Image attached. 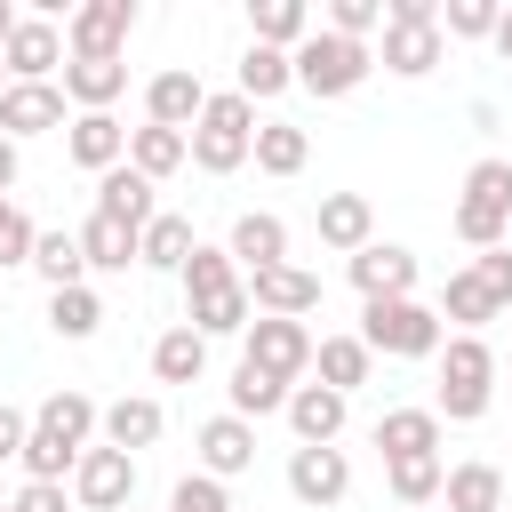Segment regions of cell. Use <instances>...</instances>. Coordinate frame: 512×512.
<instances>
[{"label": "cell", "instance_id": "6da1fadb", "mask_svg": "<svg viewBox=\"0 0 512 512\" xmlns=\"http://www.w3.org/2000/svg\"><path fill=\"white\" fill-rule=\"evenodd\" d=\"M88 432H96V400L88 392H48L40 408H32V432H24V480H64L72 464H80V448H88Z\"/></svg>", "mask_w": 512, "mask_h": 512}, {"label": "cell", "instance_id": "7a4b0ae2", "mask_svg": "<svg viewBox=\"0 0 512 512\" xmlns=\"http://www.w3.org/2000/svg\"><path fill=\"white\" fill-rule=\"evenodd\" d=\"M248 144H256V104H248L240 88L208 96L200 120L184 128V152H192L200 176H232V168H248Z\"/></svg>", "mask_w": 512, "mask_h": 512}, {"label": "cell", "instance_id": "3957f363", "mask_svg": "<svg viewBox=\"0 0 512 512\" xmlns=\"http://www.w3.org/2000/svg\"><path fill=\"white\" fill-rule=\"evenodd\" d=\"M432 360H440V400H432V416L480 424L488 400H496V352H488V336H448Z\"/></svg>", "mask_w": 512, "mask_h": 512}, {"label": "cell", "instance_id": "277c9868", "mask_svg": "<svg viewBox=\"0 0 512 512\" xmlns=\"http://www.w3.org/2000/svg\"><path fill=\"white\" fill-rule=\"evenodd\" d=\"M360 344L384 352V360H432L448 344V320L416 296H392V304H360Z\"/></svg>", "mask_w": 512, "mask_h": 512}, {"label": "cell", "instance_id": "5b68a950", "mask_svg": "<svg viewBox=\"0 0 512 512\" xmlns=\"http://www.w3.org/2000/svg\"><path fill=\"white\" fill-rule=\"evenodd\" d=\"M456 240L464 248H504V232H512V160H472L464 168V200H456Z\"/></svg>", "mask_w": 512, "mask_h": 512}, {"label": "cell", "instance_id": "8992f818", "mask_svg": "<svg viewBox=\"0 0 512 512\" xmlns=\"http://www.w3.org/2000/svg\"><path fill=\"white\" fill-rule=\"evenodd\" d=\"M288 72H296L304 96H352V88L376 72V48H368V40H336V32L312 24V40L288 48Z\"/></svg>", "mask_w": 512, "mask_h": 512}, {"label": "cell", "instance_id": "52a82bcc", "mask_svg": "<svg viewBox=\"0 0 512 512\" xmlns=\"http://www.w3.org/2000/svg\"><path fill=\"white\" fill-rule=\"evenodd\" d=\"M440 8L432 0H384V72H400V80H424L432 64H440Z\"/></svg>", "mask_w": 512, "mask_h": 512}, {"label": "cell", "instance_id": "ba28073f", "mask_svg": "<svg viewBox=\"0 0 512 512\" xmlns=\"http://www.w3.org/2000/svg\"><path fill=\"white\" fill-rule=\"evenodd\" d=\"M240 360L296 392V376L312 368V328H304V320H264V312H256V320L240 328Z\"/></svg>", "mask_w": 512, "mask_h": 512}, {"label": "cell", "instance_id": "9c48e42d", "mask_svg": "<svg viewBox=\"0 0 512 512\" xmlns=\"http://www.w3.org/2000/svg\"><path fill=\"white\" fill-rule=\"evenodd\" d=\"M72 504H88V512H128V504H136V456L88 440L80 464H72Z\"/></svg>", "mask_w": 512, "mask_h": 512}, {"label": "cell", "instance_id": "30bf717a", "mask_svg": "<svg viewBox=\"0 0 512 512\" xmlns=\"http://www.w3.org/2000/svg\"><path fill=\"white\" fill-rule=\"evenodd\" d=\"M128 32H136V0H88V8H72V16H64V56L104 64V56H120V48H128Z\"/></svg>", "mask_w": 512, "mask_h": 512}, {"label": "cell", "instance_id": "8fae6325", "mask_svg": "<svg viewBox=\"0 0 512 512\" xmlns=\"http://www.w3.org/2000/svg\"><path fill=\"white\" fill-rule=\"evenodd\" d=\"M48 128H64V88L56 80H8L0 88V136L24 144V136H48Z\"/></svg>", "mask_w": 512, "mask_h": 512}, {"label": "cell", "instance_id": "7c38bea8", "mask_svg": "<svg viewBox=\"0 0 512 512\" xmlns=\"http://www.w3.org/2000/svg\"><path fill=\"white\" fill-rule=\"evenodd\" d=\"M240 288H248V312H264V320H304V312H320V280H312L304 264L248 272Z\"/></svg>", "mask_w": 512, "mask_h": 512}, {"label": "cell", "instance_id": "4fadbf2b", "mask_svg": "<svg viewBox=\"0 0 512 512\" xmlns=\"http://www.w3.org/2000/svg\"><path fill=\"white\" fill-rule=\"evenodd\" d=\"M352 288H360V304L416 296V256H408V248H392V240H368V248L352 256Z\"/></svg>", "mask_w": 512, "mask_h": 512}, {"label": "cell", "instance_id": "5bb4252c", "mask_svg": "<svg viewBox=\"0 0 512 512\" xmlns=\"http://www.w3.org/2000/svg\"><path fill=\"white\" fill-rule=\"evenodd\" d=\"M344 488H352L344 448H296V456H288V496H296V504L328 512V504H344Z\"/></svg>", "mask_w": 512, "mask_h": 512}, {"label": "cell", "instance_id": "9a60e30c", "mask_svg": "<svg viewBox=\"0 0 512 512\" xmlns=\"http://www.w3.org/2000/svg\"><path fill=\"white\" fill-rule=\"evenodd\" d=\"M224 256L240 264V280H248V272H272V264H288V224H280V216H264V208L232 216V232H224Z\"/></svg>", "mask_w": 512, "mask_h": 512}, {"label": "cell", "instance_id": "2e32d148", "mask_svg": "<svg viewBox=\"0 0 512 512\" xmlns=\"http://www.w3.org/2000/svg\"><path fill=\"white\" fill-rule=\"evenodd\" d=\"M344 392H328V384H296L288 392V432H296V448H336V432H344Z\"/></svg>", "mask_w": 512, "mask_h": 512}, {"label": "cell", "instance_id": "e0dca14e", "mask_svg": "<svg viewBox=\"0 0 512 512\" xmlns=\"http://www.w3.org/2000/svg\"><path fill=\"white\" fill-rule=\"evenodd\" d=\"M0 64H8V80H48V72L64 64V32H56L48 16H16V32H8Z\"/></svg>", "mask_w": 512, "mask_h": 512}, {"label": "cell", "instance_id": "ac0fdd59", "mask_svg": "<svg viewBox=\"0 0 512 512\" xmlns=\"http://www.w3.org/2000/svg\"><path fill=\"white\" fill-rule=\"evenodd\" d=\"M200 104H208V88H200V72H184V64L152 72V88H144V120H152V128H176V136L200 120Z\"/></svg>", "mask_w": 512, "mask_h": 512}, {"label": "cell", "instance_id": "d6986e66", "mask_svg": "<svg viewBox=\"0 0 512 512\" xmlns=\"http://www.w3.org/2000/svg\"><path fill=\"white\" fill-rule=\"evenodd\" d=\"M192 448H200V472H208V480H232V472H248V464H256V424H240V416L224 408V416H208V424H200V440H192Z\"/></svg>", "mask_w": 512, "mask_h": 512}, {"label": "cell", "instance_id": "ffe728a7", "mask_svg": "<svg viewBox=\"0 0 512 512\" xmlns=\"http://www.w3.org/2000/svg\"><path fill=\"white\" fill-rule=\"evenodd\" d=\"M64 128H72V136H64V152H72L88 176H104V168H120V160H128V128H120L112 112H72Z\"/></svg>", "mask_w": 512, "mask_h": 512}, {"label": "cell", "instance_id": "44dd1931", "mask_svg": "<svg viewBox=\"0 0 512 512\" xmlns=\"http://www.w3.org/2000/svg\"><path fill=\"white\" fill-rule=\"evenodd\" d=\"M96 424H104V448H152L160 440V424H168V408L152 400V392H128V400H112V408H96Z\"/></svg>", "mask_w": 512, "mask_h": 512}, {"label": "cell", "instance_id": "7402d4cb", "mask_svg": "<svg viewBox=\"0 0 512 512\" xmlns=\"http://www.w3.org/2000/svg\"><path fill=\"white\" fill-rule=\"evenodd\" d=\"M376 448H384V464L440 456V416H432V408H384V416H376Z\"/></svg>", "mask_w": 512, "mask_h": 512}, {"label": "cell", "instance_id": "603a6c76", "mask_svg": "<svg viewBox=\"0 0 512 512\" xmlns=\"http://www.w3.org/2000/svg\"><path fill=\"white\" fill-rule=\"evenodd\" d=\"M96 216H112V224L144 232V224H152L160 208H152V184H144V176H136L128 160H120V168H104V176H96Z\"/></svg>", "mask_w": 512, "mask_h": 512}, {"label": "cell", "instance_id": "cb8c5ba5", "mask_svg": "<svg viewBox=\"0 0 512 512\" xmlns=\"http://www.w3.org/2000/svg\"><path fill=\"white\" fill-rule=\"evenodd\" d=\"M320 240L344 248V256H360V248L376 240V208H368V192H328V200H320Z\"/></svg>", "mask_w": 512, "mask_h": 512}, {"label": "cell", "instance_id": "d4e9b609", "mask_svg": "<svg viewBox=\"0 0 512 512\" xmlns=\"http://www.w3.org/2000/svg\"><path fill=\"white\" fill-rule=\"evenodd\" d=\"M120 88H128V64H120V56H104V64L72 56V64H64V104H80V112H112Z\"/></svg>", "mask_w": 512, "mask_h": 512}, {"label": "cell", "instance_id": "484cf974", "mask_svg": "<svg viewBox=\"0 0 512 512\" xmlns=\"http://www.w3.org/2000/svg\"><path fill=\"white\" fill-rule=\"evenodd\" d=\"M248 160H256L264 176H304V160H312V136H304L296 120H256V144H248Z\"/></svg>", "mask_w": 512, "mask_h": 512}, {"label": "cell", "instance_id": "4316f807", "mask_svg": "<svg viewBox=\"0 0 512 512\" xmlns=\"http://www.w3.org/2000/svg\"><path fill=\"white\" fill-rule=\"evenodd\" d=\"M176 280H184V312H192V304H216V296H232V288H240V264H232L224 248L192 240V256H184V272H176Z\"/></svg>", "mask_w": 512, "mask_h": 512}, {"label": "cell", "instance_id": "83f0119b", "mask_svg": "<svg viewBox=\"0 0 512 512\" xmlns=\"http://www.w3.org/2000/svg\"><path fill=\"white\" fill-rule=\"evenodd\" d=\"M152 376H160V384H200V376H208V336H192L184 320L160 328V336H152Z\"/></svg>", "mask_w": 512, "mask_h": 512}, {"label": "cell", "instance_id": "f1b7e54d", "mask_svg": "<svg viewBox=\"0 0 512 512\" xmlns=\"http://www.w3.org/2000/svg\"><path fill=\"white\" fill-rule=\"evenodd\" d=\"M312 368H320V384H328V392H344V400H352V392L368 384L376 352H368L360 336H320V344H312Z\"/></svg>", "mask_w": 512, "mask_h": 512}, {"label": "cell", "instance_id": "f546056e", "mask_svg": "<svg viewBox=\"0 0 512 512\" xmlns=\"http://www.w3.org/2000/svg\"><path fill=\"white\" fill-rule=\"evenodd\" d=\"M440 512H504V472L496 464H456L440 480Z\"/></svg>", "mask_w": 512, "mask_h": 512}, {"label": "cell", "instance_id": "4dcf8cb0", "mask_svg": "<svg viewBox=\"0 0 512 512\" xmlns=\"http://www.w3.org/2000/svg\"><path fill=\"white\" fill-rule=\"evenodd\" d=\"M248 24H256V48H296V40H312V8L304 0H248Z\"/></svg>", "mask_w": 512, "mask_h": 512}, {"label": "cell", "instance_id": "1f68e13d", "mask_svg": "<svg viewBox=\"0 0 512 512\" xmlns=\"http://www.w3.org/2000/svg\"><path fill=\"white\" fill-rule=\"evenodd\" d=\"M184 160H192V152H184V136H176V128H152V120H144V128H128V168H136L144 184L176 176Z\"/></svg>", "mask_w": 512, "mask_h": 512}, {"label": "cell", "instance_id": "d6a6232c", "mask_svg": "<svg viewBox=\"0 0 512 512\" xmlns=\"http://www.w3.org/2000/svg\"><path fill=\"white\" fill-rule=\"evenodd\" d=\"M184 256H192V224L160 208V216L136 232V264H152V272H184Z\"/></svg>", "mask_w": 512, "mask_h": 512}, {"label": "cell", "instance_id": "836d02e7", "mask_svg": "<svg viewBox=\"0 0 512 512\" xmlns=\"http://www.w3.org/2000/svg\"><path fill=\"white\" fill-rule=\"evenodd\" d=\"M48 328L64 336V344H88L96 328H104V304H96V288L80 280V288H48Z\"/></svg>", "mask_w": 512, "mask_h": 512}, {"label": "cell", "instance_id": "e575fe53", "mask_svg": "<svg viewBox=\"0 0 512 512\" xmlns=\"http://www.w3.org/2000/svg\"><path fill=\"white\" fill-rule=\"evenodd\" d=\"M80 256H88V272H128L136 264V232L112 224V216H88L80 224Z\"/></svg>", "mask_w": 512, "mask_h": 512}, {"label": "cell", "instance_id": "d590c367", "mask_svg": "<svg viewBox=\"0 0 512 512\" xmlns=\"http://www.w3.org/2000/svg\"><path fill=\"white\" fill-rule=\"evenodd\" d=\"M32 272H40L48 288H80V280H88L80 232H40V240H32Z\"/></svg>", "mask_w": 512, "mask_h": 512}, {"label": "cell", "instance_id": "8d00e7d4", "mask_svg": "<svg viewBox=\"0 0 512 512\" xmlns=\"http://www.w3.org/2000/svg\"><path fill=\"white\" fill-rule=\"evenodd\" d=\"M440 320H456V336H480V328L496 320V304H488V288H480L472 272H448V288H440Z\"/></svg>", "mask_w": 512, "mask_h": 512}, {"label": "cell", "instance_id": "74e56055", "mask_svg": "<svg viewBox=\"0 0 512 512\" xmlns=\"http://www.w3.org/2000/svg\"><path fill=\"white\" fill-rule=\"evenodd\" d=\"M224 392H232V416H240V424L280 416V408H288V384H272V376H264V368H248V360L232 368V384H224Z\"/></svg>", "mask_w": 512, "mask_h": 512}, {"label": "cell", "instance_id": "f35d334b", "mask_svg": "<svg viewBox=\"0 0 512 512\" xmlns=\"http://www.w3.org/2000/svg\"><path fill=\"white\" fill-rule=\"evenodd\" d=\"M440 480H448V464H440V456H408V464H384V488H392L408 512L440 504Z\"/></svg>", "mask_w": 512, "mask_h": 512}, {"label": "cell", "instance_id": "ab89813d", "mask_svg": "<svg viewBox=\"0 0 512 512\" xmlns=\"http://www.w3.org/2000/svg\"><path fill=\"white\" fill-rule=\"evenodd\" d=\"M280 88H296L288 56H280V48H256V40H248V56H240V96H248V104H264V96H280Z\"/></svg>", "mask_w": 512, "mask_h": 512}, {"label": "cell", "instance_id": "60d3db41", "mask_svg": "<svg viewBox=\"0 0 512 512\" xmlns=\"http://www.w3.org/2000/svg\"><path fill=\"white\" fill-rule=\"evenodd\" d=\"M248 320H256V312H248V288H232V296H216V304H192V312H184V328H192V336H240Z\"/></svg>", "mask_w": 512, "mask_h": 512}, {"label": "cell", "instance_id": "b9f144b4", "mask_svg": "<svg viewBox=\"0 0 512 512\" xmlns=\"http://www.w3.org/2000/svg\"><path fill=\"white\" fill-rule=\"evenodd\" d=\"M496 16H504L496 0H448V8H440V40H488Z\"/></svg>", "mask_w": 512, "mask_h": 512}, {"label": "cell", "instance_id": "7bdbcfd3", "mask_svg": "<svg viewBox=\"0 0 512 512\" xmlns=\"http://www.w3.org/2000/svg\"><path fill=\"white\" fill-rule=\"evenodd\" d=\"M384 24V0H328V24L320 32H336V40H368Z\"/></svg>", "mask_w": 512, "mask_h": 512}, {"label": "cell", "instance_id": "ee69618b", "mask_svg": "<svg viewBox=\"0 0 512 512\" xmlns=\"http://www.w3.org/2000/svg\"><path fill=\"white\" fill-rule=\"evenodd\" d=\"M168 512H232V496H224V480H208V472H184V480L168 488Z\"/></svg>", "mask_w": 512, "mask_h": 512}, {"label": "cell", "instance_id": "f6af8a7d", "mask_svg": "<svg viewBox=\"0 0 512 512\" xmlns=\"http://www.w3.org/2000/svg\"><path fill=\"white\" fill-rule=\"evenodd\" d=\"M32 240H40V224L16 200H0V264H32Z\"/></svg>", "mask_w": 512, "mask_h": 512}, {"label": "cell", "instance_id": "bcb514c9", "mask_svg": "<svg viewBox=\"0 0 512 512\" xmlns=\"http://www.w3.org/2000/svg\"><path fill=\"white\" fill-rule=\"evenodd\" d=\"M472 280L488 288V304L504 312L512 304V248H480V264H472Z\"/></svg>", "mask_w": 512, "mask_h": 512}, {"label": "cell", "instance_id": "7dc6e473", "mask_svg": "<svg viewBox=\"0 0 512 512\" xmlns=\"http://www.w3.org/2000/svg\"><path fill=\"white\" fill-rule=\"evenodd\" d=\"M8 512H72V496H64V480H24L8 496Z\"/></svg>", "mask_w": 512, "mask_h": 512}, {"label": "cell", "instance_id": "c3c4849f", "mask_svg": "<svg viewBox=\"0 0 512 512\" xmlns=\"http://www.w3.org/2000/svg\"><path fill=\"white\" fill-rule=\"evenodd\" d=\"M24 432H32V416L0 400V464H16V456H24Z\"/></svg>", "mask_w": 512, "mask_h": 512}, {"label": "cell", "instance_id": "681fc988", "mask_svg": "<svg viewBox=\"0 0 512 512\" xmlns=\"http://www.w3.org/2000/svg\"><path fill=\"white\" fill-rule=\"evenodd\" d=\"M8 192H16V144L0 136V200H8Z\"/></svg>", "mask_w": 512, "mask_h": 512}, {"label": "cell", "instance_id": "f907efd6", "mask_svg": "<svg viewBox=\"0 0 512 512\" xmlns=\"http://www.w3.org/2000/svg\"><path fill=\"white\" fill-rule=\"evenodd\" d=\"M488 40H496V56H504V64H512V8H504V16H496V32H488Z\"/></svg>", "mask_w": 512, "mask_h": 512}, {"label": "cell", "instance_id": "816d5d0a", "mask_svg": "<svg viewBox=\"0 0 512 512\" xmlns=\"http://www.w3.org/2000/svg\"><path fill=\"white\" fill-rule=\"evenodd\" d=\"M8 32H16V8H8V0H0V48H8Z\"/></svg>", "mask_w": 512, "mask_h": 512}, {"label": "cell", "instance_id": "f5cc1de1", "mask_svg": "<svg viewBox=\"0 0 512 512\" xmlns=\"http://www.w3.org/2000/svg\"><path fill=\"white\" fill-rule=\"evenodd\" d=\"M0 88H8V64H0Z\"/></svg>", "mask_w": 512, "mask_h": 512}, {"label": "cell", "instance_id": "db71d44e", "mask_svg": "<svg viewBox=\"0 0 512 512\" xmlns=\"http://www.w3.org/2000/svg\"><path fill=\"white\" fill-rule=\"evenodd\" d=\"M424 512H440V504H424Z\"/></svg>", "mask_w": 512, "mask_h": 512}, {"label": "cell", "instance_id": "11a10c76", "mask_svg": "<svg viewBox=\"0 0 512 512\" xmlns=\"http://www.w3.org/2000/svg\"><path fill=\"white\" fill-rule=\"evenodd\" d=\"M128 512H136V504H128Z\"/></svg>", "mask_w": 512, "mask_h": 512}, {"label": "cell", "instance_id": "9f6ffc18", "mask_svg": "<svg viewBox=\"0 0 512 512\" xmlns=\"http://www.w3.org/2000/svg\"><path fill=\"white\" fill-rule=\"evenodd\" d=\"M0 512H8V504H0Z\"/></svg>", "mask_w": 512, "mask_h": 512}]
</instances>
